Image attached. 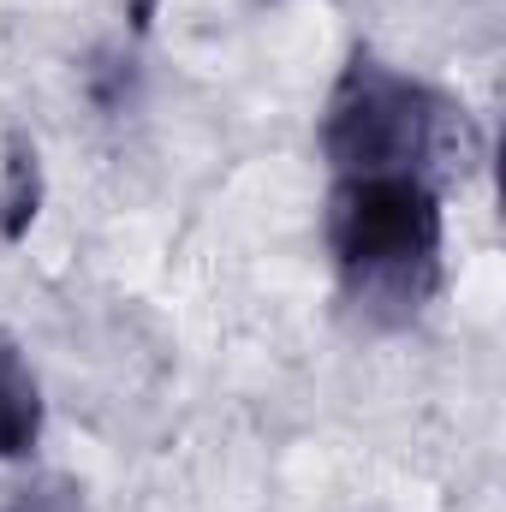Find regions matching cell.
Here are the masks:
<instances>
[{"instance_id":"6da1fadb","label":"cell","mask_w":506,"mask_h":512,"mask_svg":"<svg viewBox=\"0 0 506 512\" xmlns=\"http://www.w3.org/2000/svg\"><path fill=\"white\" fill-rule=\"evenodd\" d=\"M322 155L334 161L340 179L364 173H405L429 179L441 191L447 173H465L477 161V131L453 96L435 84L381 66L376 54H352L340 72L328 114H322Z\"/></svg>"},{"instance_id":"3957f363","label":"cell","mask_w":506,"mask_h":512,"mask_svg":"<svg viewBox=\"0 0 506 512\" xmlns=\"http://www.w3.org/2000/svg\"><path fill=\"white\" fill-rule=\"evenodd\" d=\"M42 435V393L18 346L0 334V459H24Z\"/></svg>"},{"instance_id":"7a4b0ae2","label":"cell","mask_w":506,"mask_h":512,"mask_svg":"<svg viewBox=\"0 0 506 512\" xmlns=\"http://www.w3.org/2000/svg\"><path fill=\"white\" fill-rule=\"evenodd\" d=\"M441 191L405 173L340 179L328 197V251L364 310L411 316L441 280Z\"/></svg>"},{"instance_id":"5b68a950","label":"cell","mask_w":506,"mask_h":512,"mask_svg":"<svg viewBox=\"0 0 506 512\" xmlns=\"http://www.w3.org/2000/svg\"><path fill=\"white\" fill-rule=\"evenodd\" d=\"M0 512H84V489L72 477H30L24 489L6 495Z\"/></svg>"},{"instance_id":"277c9868","label":"cell","mask_w":506,"mask_h":512,"mask_svg":"<svg viewBox=\"0 0 506 512\" xmlns=\"http://www.w3.org/2000/svg\"><path fill=\"white\" fill-rule=\"evenodd\" d=\"M42 209V167H36V149L24 137L6 143V167H0V239H24L30 221Z\"/></svg>"},{"instance_id":"8992f818","label":"cell","mask_w":506,"mask_h":512,"mask_svg":"<svg viewBox=\"0 0 506 512\" xmlns=\"http://www.w3.org/2000/svg\"><path fill=\"white\" fill-rule=\"evenodd\" d=\"M149 18H155V0H131V24L149 30Z\"/></svg>"}]
</instances>
